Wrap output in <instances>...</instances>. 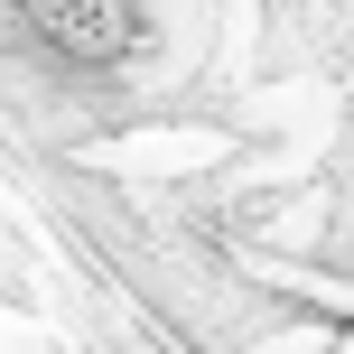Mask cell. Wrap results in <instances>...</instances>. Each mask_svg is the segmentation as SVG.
<instances>
[{"instance_id": "obj_1", "label": "cell", "mask_w": 354, "mask_h": 354, "mask_svg": "<svg viewBox=\"0 0 354 354\" xmlns=\"http://www.w3.org/2000/svg\"><path fill=\"white\" fill-rule=\"evenodd\" d=\"M10 28L28 37L47 66L112 75L122 56H140V0H10Z\"/></svg>"}]
</instances>
